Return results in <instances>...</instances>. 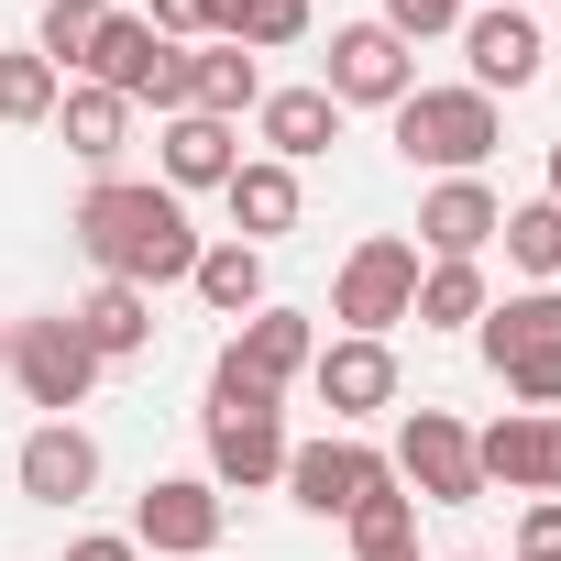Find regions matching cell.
<instances>
[{
  "label": "cell",
  "instance_id": "1",
  "mask_svg": "<svg viewBox=\"0 0 561 561\" xmlns=\"http://www.w3.org/2000/svg\"><path fill=\"white\" fill-rule=\"evenodd\" d=\"M78 253L111 275V287H187V264H198V231H187V198L154 187V176H100L78 209H67Z\"/></svg>",
  "mask_w": 561,
  "mask_h": 561
},
{
  "label": "cell",
  "instance_id": "2",
  "mask_svg": "<svg viewBox=\"0 0 561 561\" xmlns=\"http://www.w3.org/2000/svg\"><path fill=\"white\" fill-rule=\"evenodd\" d=\"M386 122H397V154L430 165V176H484V154L506 144V122H495L484 89H408Z\"/></svg>",
  "mask_w": 561,
  "mask_h": 561
},
{
  "label": "cell",
  "instance_id": "3",
  "mask_svg": "<svg viewBox=\"0 0 561 561\" xmlns=\"http://www.w3.org/2000/svg\"><path fill=\"white\" fill-rule=\"evenodd\" d=\"M473 331H484V364L517 408H561V287H517Z\"/></svg>",
  "mask_w": 561,
  "mask_h": 561
},
{
  "label": "cell",
  "instance_id": "4",
  "mask_svg": "<svg viewBox=\"0 0 561 561\" xmlns=\"http://www.w3.org/2000/svg\"><path fill=\"white\" fill-rule=\"evenodd\" d=\"M408 309H419V242H408V231H364V242L342 253V275H331V320H342L353 342H386Z\"/></svg>",
  "mask_w": 561,
  "mask_h": 561
},
{
  "label": "cell",
  "instance_id": "5",
  "mask_svg": "<svg viewBox=\"0 0 561 561\" xmlns=\"http://www.w3.org/2000/svg\"><path fill=\"white\" fill-rule=\"evenodd\" d=\"M12 386H23V408H45V419H67V408H89V386L111 375L89 342H78V320L67 309H45V320H12Z\"/></svg>",
  "mask_w": 561,
  "mask_h": 561
},
{
  "label": "cell",
  "instance_id": "6",
  "mask_svg": "<svg viewBox=\"0 0 561 561\" xmlns=\"http://www.w3.org/2000/svg\"><path fill=\"white\" fill-rule=\"evenodd\" d=\"M386 462H397V484H408L419 506H484V473H473V430H462L451 408H408Z\"/></svg>",
  "mask_w": 561,
  "mask_h": 561
},
{
  "label": "cell",
  "instance_id": "7",
  "mask_svg": "<svg viewBox=\"0 0 561 561\" xmlns=\"http://www.w3.org/2000/svg\"><path fill=\"white\" fill-rule=\"evenodd\" d=\"M320 89H331L342 111H397V100L419 89V56H408L386 23H342L331 56H320Z\"/></svg>",
  "mask_w": 561,
  "mask_h": 561
},
{
  "label": "cell",
  "instance_id": "8",
  "mask_svg": "<svg viewBox=\"0 0 561 561\" xmlns=\"http://www.w3.org/2000/svg\"><path fill=\"white\" fill-rule=\"evenodd\" d=\"M133 550H154V561H209V550H220V484H209V473H154L144 506H133Z\"/></svg>",
  "mask_w": 561,
  "mask_h": 561
},
{
  "label": "cell",
  "instance_id": "9",
  "mask_svg": "<svg viewBox=\"0 0 561 561\" xmlns=\"http://www.w3.org/2000/svg\"><path fill=\"white\" fill-rule=\"evenodd\" d=\"M309 353H320V331H309V309H253L231 342H220V364L209 375H231V386H264V397H287L298 375H309Z\"/></svg>",
  "mask_w": 561,
  "mask_h": 561
},
{
  "label": "cell",
  "instance_id": "10",
  "mask_svg": "<svg viewBox=\"0 0 561 561\" xmlns=\"http://www.w3.org/2000/svg\"><path fill=\"white\" fill-rule=\"evenodd\" d=\"M375 484H397L386 451H364V440H287V495L309 517H353Z\"/></svg>",
  "mask_w": 561,
  "mask_h": 561
},
{
  "label": "cell",
  "instance_id": "11",
  "mask_svg": "<svg viewBox=\"0 0 561 561\" xmlns=\"http://www.w3.org/2000/svg\"><path fill=\"white\" fill-rule=\"evenodd\" d=\"M495 220H506V198H495L484 176H440V187L419 198V253H430V264H484Z\"/></svg>",
  "mask_w": 561,
  "mask_h": 561
},
{
  "label": "cell",
  "instance_id": "12",
  "mask_svg": "<svg viewBox=\"0 0 561 561\" xmlns=\"http://www.w3.org/2000/svg\"><path fill=\"white\" fill-rule=\"evenodd\" d=\"M12 484H23L34 506H89V495H100V440H89L78 419H45V430L12 451Z\"/></svg>",
  "mask_w": 561,
  "mask_h": 561
},
{
  "label": "cell",
  "instance_id": "13",
  "mask_svg": "<svg viewBox=\"0 0 561 561\" xmlns=\"http://www.w3.org/2000/svg\"><path fill=\"white\" fill-rule=\"evenodd\" d=\"M209 484H220V495L287 484V430H275L264 408H209Z\"/></svg>",
  "mask_w": 561,
  "mask_h": 561
},
{
  "label": "cell",
  "instance_id": "14",
  "mask_svg": "<svg viewBox=\"0 0 561 561\" xmlns=\"http://www.w3.org/2000/svg\"><path fill=\"white\" fill-rule=\"evenodd\" d=\"M462 56H473V89L495 100H517V89H539V67H550V34L528 23V12H462Z\"/></svg>",
  "mask_w": 561,
  "mask_h": 561
},
{
  "label": "cell",
  "instance_id": "15",
  "mask_svg": "<svg viewBox=\"0 0 561 561\" xmlns=\"http://www.w3.org/2000/svg\"><path fill=\"white\" fill-rule=\"evenodd\" d=\"M231 165H242V122H209V111H176L165 133H154V187H231Z\"/></svg>",
  "mask_w": 561,
  "mask_h": 561
},
{
  "label": "cell",
  "instance_id": "16",
  "mask_svg": "<svg viewBox=\"0 0 561 561\" xmlns=\"http://www.w3.org/2000/svg\"><path fill=\"white\" fill-rule=\"evenodd\" d=\"M309 386H320V408H331V419H375V408H397V353L342 331V342H320V353H309Z\"/></svg>",
  "mask_w": 561,
  "mask_h": 561
},
{
  "label": "cell",
  "instance_id": "17",
  "mask_svg": "<svg viewBox=\"0 0 561 561\" xmlns=\"http://www.w3.org/2000/svg\"><path fill=\"white\" fill-rule=\"evenodd\" d=\"M220 209H231V242H253V253H264V242H287V231H298V209H309V198H298V165L242 154V165H231V187H220Z\"/></svg>",
  "mask_w": 561,
  "mask_h": 561
},
{
  "label": "cell",
  "instance_id": "18",
  "mask_svg": "<svg viewBox=\"0 0 561 561\" xmlns=\"http://www.w3.org/2000/svg\"><path fill=\"white\" fill-rule=\"evenodd\" d=\"M253 133H264L275 165H309V154L342 144V100H331L320 78H309V89H264V100H253Z\"/></svg>",
  "mask_w": 561,
  "mask_h": 561
},
{
  "label": "cell",
  "instance_id": "19",
  "mask_svg": "<svg viewBox=\"0 0 561 561\" xmlns=\"http://www.w3.org/2000/svg\"><path fill=\"white\" fill-rule=\"evenodd\" d=\"M56 133H67V154L89 165V176H122V154H133V100H111V89H67L56 100Z\"/></svg>",
  "mask_w": 561,
  "mask_h": 561
},
{
  "label": "cell",
  "instance_id": "20",
  "mask_svg": "<svg viewBox=\"0 0 561 561\" xmlns=\"http://www.w3.org/2000/svg\"><path fill=\"white\" fill-rule=\"evenodd\" d=\"M67 320H78V342H89L100 364H133V353H154V298H144V287H111V275H100V287H89Z\"/></svg>",
  "mask_w": 561,
  "mask_h": 561
},
{
  "label": "cell",
  "instance_id": "21",
  "mask_svg": "<svg viewBox=\"0 0 561 561\" xmlns=\"http://www.w3.org/2000/svg\"><path fill=\"white\" fill-rule=\"evenodd\" d=\"M154 56H165V34H154L144 12H111L78 78H89V89H111V100H144V89H154Z\"/></svg>",
  "mask_w": 561,
  "mask_h": 561
},
{
  "label": "cell",
  "instance_id": "22",
  "mask_svg": "<svg viewBox=\"0 0 561 561\" xmlns=\"http://www.w3.org/2000/svg\"><path fill=\"white\" fill-rule=\"evenodd\" d=\"M539 419L550 408H506L495 430H473V473H484V495L506 484V495H539Z\"/></svg>",
  "mask_w": 561,
  "mask_h": 561
},
{
  "label": "cell",
  "instance_id": "23",
  "mask_svg": "<svg viewBox=\"0 0 561 561\" xmlns=\"http://www.w3.org/2000/svg\"><path fill=\"white\" fill-rule=\"evenodd\" d=\"M187 287H198L220 320H253V309H264V253H253V242H198Z\"/></svg>",
  "mask_w": 561,
  "mask_h": 561
},
{
  "label": "cell",
  "instance_id": "24",
  "mask_svg": "<svg viewBox=\"0 0 561 561\" xmlns=\"http://www.w3.org/2000/svg\"><path fill=\"white\" fill-rule=\"evenodd\" d=\"M309 34V0H209V45H242V56H275Z\"/></svg>",
  "mask_w": 561,
  "mask_h": 561
},
{
  "label": "cell",
  "instance_id": "25",
  "mask_svg": "<svg viewBox=\"0 0 561 561\" xmlns=\"http://www.w3.org/2000/svg\"><path fill=\"white\" fill-rule=\"evenodd\" d=\"M495 298H484V264H419V331H473Z\"/></svg>",
  "mask_w": 561,
  "mask_h": 561
},
{
  "label": "cell",
  "instance_id": "26",
  "mask_svg": "<svg viewBox=\"0 0 561 561\" xmlns=\"http://www.w3.org/2000/svg\"><path fill=\"white\" fill-rule=\"evenodd\" d=\"M56 100H67V78H56L34 45H0V122L34 133V122H56Z\"/></svg>",
  "mask_w": 561,
  "mask_h": 561
},
{
  "label": "cell",
  "instance_id": "27",
  "mask_svg": "<svg viewBox=\"0 0 561 561\" xmlns=\"http://www.w3.org/2000/svg\"><path fill=\"white\" fill-rule=\"evenodd\" d=\"M100 23H111V0H45V12H34V56L67 78V67H89Z\"/></svg>",
  "mask_w": 561,
  "mask_h": 561
},
{
  "label": "cell",
  "instance_id": "28",
  "mask_svg": "<svg viewBox=\"0 0 561 561\" xmlns=\"http://www.w3.org/2000/svg\"><path fill=\"white\" fill-rule=\"evenodd\" d=\"M495 242H506V264H517V275H539V287L561 275V209H550V198H517V209L495 220Z\"/></svg>",
  "mask_w": 561,
  "mask_h": 561
},
{
  "label": "cell",
  "instance_id": "29",
  "mask_svg": "<svg viewBox=\"0 0 561 561\" xmlns=\"http://www.w3.org/2000/svg\"><path fill=\"white\" fill-rule=\"evenodd\" d=\"M253 100H264V67H253L242 45H198V111H209V122H242Z\"/></svg>",
  "mask_w": 561,
  "mask_h": 561
},
{
  "label": "cell",
  "instance_id": "30",
  "mask_svg": "<svg viewBox=\"0 0 561 561\" xmlns=\"http://www.w3.org/2000/svg\"><path fill=\"white\" fill-rule=\"evenodd\" d=\"M342 528H353V550H397V539H419V495H408V484H375Z\"/></svg>",
  "mask_w": 561,
  "mask_h": 561
},
{
  "label": "cell",
  "instance_id": "31",
  "mask_svg": "<svg viewBox=\"0 0 561 561\" xmlns=\"http://www.w3.org/2000/svg\"><path fill=\"white\" fill-rule=\"evenodd\" d=\"M462 12H473V0H386V12H375V23H386V34H397V45L419 56L430 34H462Z\"/></svg>",
  "mask_w": 561,
  "mask_h": 561
},
{
  "label": "cell",
  "instance_id": "32",
  "mask_svg": "<svg viewBox=\"0 0 561 561\" xmlns=\"http://www.w3.org/2000/svg\"><path fill=\"white\" fill-rule=\"evenodd\" d=\"M144 100H154L165 122H176V111H198V45H165V56H154V89H144Z\"/></svg>",
  "mask_w": 561,
  "mask_h": 561
},
{
  "label": "cell",
  "instance_id": "33",
  "mask_svg": "<svg viewBox=\"0 0 561 561\" xmlns=\"http://www.w3.org/2000/svg\"><path fill=\"white\" fill-rule=\"evenodd\" d=\"M517 561H561V495H528V517H517Z\"/></svg>",
  "mask_w": 561,
  "mask_h": 561
},
{
  "label": "cell",
  "instance_id": "34",
  "mask_svg": "<svg viewBox=\"0 0 561 561\" xmlns=\"http://www.w3.org/2000/svg\"><path fill=\"white\" fill-rule=\"evenodd\" d=\"M144 23L165 45H209V0H144Z\"/></svg>",
  "mask_w": 561,
  "mask_h": 561
},
{
  "label": "cell",
  "instance_id": "35",
  "mask_svg": "<svg viewBox=\"0 0 561 561\" xmlns=\"http://www.w3.org/2000/svg\"><path fill=\"white\" fill-rule=\"evenodd\" d=\"M67 561H144V550H133V528H89V539H67Z\"/></svg>",
  "mask_w": 561,
  "mask_h": 561
},
{
  "label": "cell",
  "instance_id": "36",
  "mask_svg": "<svg viewBox=\"0 0 561 561\" xmlns=\"http://www.w3.org/2000/svg\"><path fill=\"white\" fill-rule=\"evenodd\" d=\"M539 495H561V408L539 419Z\"/></svg>",
  "mask_w": 561,
  "mask_h": 561
},
{
  "label": "cell",
  "instance_id": "37",
  "mask_svg": "<svg viewBox=\"0 0 561 561\" xmlns=\"http://www.w3.org/2000/svg\"><path fill=\"white\" fill-rule=\"evenodd\" d=\"M364 561H430V550H419V539H397V550H364Z\"/></svg>",
  "mask_w": 561,
  "mask_h": 561
},
{
  "label": "cell",
  "instance_id": "38",
  "mask_svg": "<svg viewBox=\"0 0 561 561\" xmlns=\"http://www.w3.org/2000/svg\"><path fill=\"white\" fill-rule=\"evenodd\" d=\"M550 209H561V144H550Z\"/></svg>",
  "mask_w": 561,
  "mask_h": 561
},
{
  "label": "cell",
  "instance_id": "39",
  "mask_svg": "<svg viewBox=\"0 0 561 561\" xmlns=\"http://www.w3.org/2000/svg\"><path fill=\"white\" fill-rule=\"evenodd\" d=\"M484 12H517V0H484Z\"/></svg>",
  "mask_w": 561,
  "mask_h": 561
},
{
  "label": "cell",
  "instance_id": "40",
  "mask_svg": "<svg viewBox=\"0 0 561 561\" xmlns=\"http://www.w3.org/2000/svg\"><path fill=\"white\" fill-rule=\"evenodd\" d=\"M539 34H561V12H550V23H539Z\"/></svg>",
  "mask_w": 561,
  "mask_h": 561
},
{
  "label": "cell",
  "instance_id": "41",
  "mask_svg": "<svg viewBox=\"0 0 561 561\" xmlns=\"http://www.w3.org/2000/svg\"><path fill=\"white\" fill-rule=\"evenodd\" d=\"M0 353H12V331H0Z\"/></svg>",
  "mask_w": 561,
  "mask_h": 561
},
{
  "label": "cell",
  "instance_id": "42",
  "mask_svg": "<svg viewBox=\"0 0 561 561\" xmlns=\"http://www.w3.org/2000/svg\"><path fill=\"white\" fill-rule=\"evenodd\" d=\"M462 561H484V550H462Z\"/></svg>",
  "mask_w": 561,
  "mask_h": 561
},
{
  "label": "cell",
  "instance_id": "43",
  "mask_svg": "<svg viewBox=\"0 0 561 561\" xmlns=\"http://www.w3.org/2000/svg\"><path fill=\"white\" fill-rule=\"evenodd\" d=\"M550 287H561V275H550Z\"/></svg>",
  "mask_w": 561,
  "mask_h": 561
}]
</instances>
